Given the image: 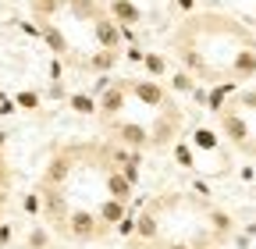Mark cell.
I'll use <instances>...</instances> for the list:
<instances>
[{"instance_id":"obj_11","label":"cell","mask_w":256,"mask_h":249,"mask_svg":"<svg viewBox=\"0 0 256 249\" xmlns=\"http://www.w3.org/2000/svg\"><path fill=\"white\" fill-rule=\"evenodd\" d=\"M132 238H139V242H156L160 238V210L153 203L136 214V235Z\"/></svg>"},{"instance_id":"obj_5","label":"cell","mask_w":256,"mask_h":249,"mask_svg":"<svg viewBox=\"0 0 256 249\" xmlns=\"http://www.w3.org/2000/svg\"><path fill=\"white\" fill-rule=\"evenodd\" d=\"M107 228L100 224V217H96L92 210H72L68 214V238L75 242H92V238H100Z\"/></svg>"},{"instance_id":"obj_41","label":"cell","mask_w":256,"mask_h":249,"mask_svg":"<svg viewBox=\"0 0 256 249\" xmlns=\"http://www.w3.org/2000/svg\"><path fill=\"white\" fill-rule=\"evenodd\" d=\"M0 160H4V157H0Z\"/></svg>"},{"instance_id":"obj_33","label":"cell","mask_w":256,"mask_h":249,"mask_svg":"<svg viewBox=\"0 0 256 249\" xmlns=\"http://www.w3.org/2000/svg\"><path fill=\"white\" fill-rule=\"evenodd\" d=\"M174 8L185 11V14H192V11H196V0H174Z\"/></svg>"},{"instance_id":"obj_14","label":"cell","mask_w":256,"mask_h":249,"mask_svg":"<svg viewBox=\"0 0 256 249\" xmlns=\"http://www.w3.org/2000/svg\"><path fill=\"white\" fill-rule=\"evenodd\" d=\"M121 57H124L121 50H107V46H100V50H92V54H89L86 68H89V72H96V75H110V72H114V64H118Z\"/></svg>"},{"instance_id":"obj_23","label":"cell","mask_w":256,"mask_h":249,"mask_svg":"<svg viewBox=\"0 0 256 249\" xmlns=\"http://www.w3.org/2000/svg\"><path fill=\"white\" fill-rule=\"evenodd\" d=\"M168 89L171 92H192V89H196V75H192V72H174L171 78H168Z\"/></svg>"},{"instance_id":"obj_7","label":"cell","mask_w":256,"mask_h":249,"mask_svg":"<svg viewBox=\"0 0 256 249\" xmlns=\"http://www.w3.org/2000/svg\"><path fill=\"white\" fill-rule=\"evenodd\" d=\"M96 100H100V118H104V124H107V121H114V118L128 107V89H124V78H114V82H110V86H107Z\"/></svg>"},{"instance_id":"obj_13","label":"cell","mask_w":256,"mask_h":249,"mask_svg":"<svg viewBox=\"0 0 256 249\" xmlns=\"http://www.w3.org/2000/svg\"><path fill=\"white\" fill-rule=\"evenodd\" d=\"M40 36H43V43H46L57 57H68V54H72V40L64 36L54 22H40Z\"/></svg>"},{"instance_id":"obj_12","label":"cell","mask_w":256,"mask_h":249,"mask_svg":"<svg viewBox=\"0 0 256 249\" xmlns=\"http://www.w3.org/2000/svg\"><path fill=\"white\" fill-rule=\"evenodd\" d=\"M72 171H75V157L72 153H57V157H50V164L43 171V185H64L72 178Z\"/></svg>"},{"instance_id":"obj_6","label":"cell","mask_w":256,"mask_h":249,"mask_svg":"<svg viewBox=\"0 0 256 249\" xmlns=\"http://www.w3.org/2000/svg\"><path fill=\"white\" fill-rule=\"evenodd\" d=\"M110 132L118 142H124L128 150H150V124H139V121H107Z\"/></svg>"},{"instance_id":"obj_8","label":"cell","mask_w":256,"mask_h":249,"mask_svg":"<svg viewBox=\"0 0 256 249\" xmlns=\"http://www.w3.org/2000/svg\"><path fill=\"white\" fill-rule=\"evenodd\" d=\"M100 174H104V189H107V196H114V200H124V203H132V196H136V185L128 182L124 174H121V168L118 164H110V160H100Z\"/></svg>"},{"instance_id":"obj_18","label":"cell","mask_w":256,"mask_h":249,"mask_svg":"<svg viewBox=\"0 0 256 249\" xmlns=\"http://www.w3.org/2000/svg\"><path fill=\"white\" fill-rule=\"evenodd\" d=\"M188 142L196 146V150H203V153H217V150H220V132H214V128H206V124H200V128L188 132Z\"/></svg>"},{"instance_id":"obj_32","label":"cell","mask_w":256,"mask_h":249,"mask_svg":"<svg viewBox=\"0 0 256 249\" xmlns=\"http://www.w3.org/2000/svg\"><path fill=\"white\" fill-rule=\"evenodd\" d=\"M188 96H192V100H196V104H203V107H206V86H196V89H192V92H188Z\"/></svg>"},{"instance_id":"obj_20","label":"cell","mask_w":256,"mask_h":249,"mask_svg":"<svg viewBox=\"0 0 256 249\" xmlns=\"http://www.w3.org/2000/svg\"><path fill=\"white\" fill-rule=\"evenodd\" d=\"M68 107H72L75 114H82V118L100 114V100H96L92 92H75V96H68Z\"/></svg>"},{"instance_id":"obj_16","label":"cell","mask_w":256,"mask_h":249,"mask_svg":"<svg viewBox=\"0 0 256 249\" xmlns=\"http://www.w3.org/2000/svg\"><path fill=\"white\" fill-rule=\"evenodd\" d=\"M124 214H128V203H124V200H114V196H107L100 206H96V217H100V224H104L107 232H110V228L121 221Z\"/></svg>"},{"instance_id":"obj_31","label":"cell","mask_w":256,"mask_h":249,"mask_svg":"<svg viewBox=\"0 0 256 249\" xmlns=\"http://www.w3.org/2000/svg\"><path fill=\"white\" fill-rule=\"evenodd\" d=\"M238 178H242V182H256V168H252V164H242V168H238Z\"/></svg>"},{"instance_id":"obj_28","label":"cell","mask_w":256,"mask_h":249,"mask_svg":"<svg viewBox=\"0 0 256 249\" xmlns=\"http://www.w3.org/2000/svg\"><path fill=\"white\" fill-rule=\"evenodd\" d=\"M40 210H43V196H40V192H28V196H25V214L36 217Z\"/></svg>"},{"instance_id":"obj_9","label":"cell","mask_w":256,"mask_h":249,"mask_svg":"<svg viewBox=\"0 0 256 249\" xmlns=\"http://www.w3.org/2000/svg\"><path fill=\"white\" fill-rule=\"evenodd\" d=\"M92 40H96V46L121 50V46H124V40H121V22L110 18L107 11H104V14H96V18H92Z\"/></svg>"},{"instance_id":"obj_21","label":"cell","mask_w":256,"mask_h":249,"mask_svg":"<svg viewBox=\"0 0 256 249\" xmlns=\"http://www.w3.org/2000/svg\"><path fill=\"white\" fill-rule=\"evenodd\" d=\"M142 68H146V75H150V78H164V75H168V57L160 54V50H146Z\"/></svg>"},{"instance_id":"obj_2","label":"cell","mask_w":256,"mask_h":249,"mask_svg":"<svg viewBox=\"0 0 256 249\" xmlns=\"http://www.w3.org/2000/svg\"><path fill=\"white\" fill-rule=\"evenodd\" d=\"M178 128H182V110H178V104H168L164 110H156V121L150 124V150H156V153L171 150L174 139H178Z\"/></svg>"},{"instance_id":"obj_1","label":"cell","mask_w":256,"mask_h":249,"mask_svg":"<svg viewBox=\"0 0 256 249\" xmlns=\"http://www.w3.org/2000/svg\"><path fill=\"white\" fill-rule=\"evenodd\" d=\"M217 124H220V136L228 139L232 150L246 153V157L256 153V132H252V124H249V114L238 104H224V110L217 114Z\"/></svg>"},{"instance_id":"obj_19","label":"cell","mask_w":256,"mask_h":249,"mask_svg":"<svg viewBox=\"0 0 256 249\" xmlns=\"http://www.w3.org/2000/svg\"><path fill=\"white\" fill-rule=\"evenodd\" d=\"M171 157H174V164H178V168L192 171V168H196V146H192L188 139H174V146H171Z\"/></svg>"},{"instance_id":"obj_17","label":"cell","mask_w":256,"mask_h":249,"mask_svg":"<svg viewBox=\"0 0 256 249\" xmlns=\"http://www.w3.org/2000/svg\"><path fill=\"white\" fill-rule=\"evenodd\" d=\"M206 221H210V235H214V242H224V238L235 232V221H232V214H228V210L210 206V210H206Z\"/></svg>"},{"instance_id":"obj_3","label":"cell","mask_w":256,"mask_h":249,"mask_svg":"<svg viewBox=\"0 0 256 249\" xmlns=\"http://www.w3.org/2000/svg\"><path fill=\"white\" fill-rule=\"evenodd\" d=\"M40 196H43V217L50 221V228H57L60 235H68V214H72L68 192H64L60 185H43Z\"/></svg>"},{"instance_id":"obj_37","label":"cell","mask_w":256,"mask_h":249,"mask_svg":"<svg viewBox=\"0 0 256 249\" xmlns=\"http://www.w3.org/2000/svg\"><path fill=\"white\" fill-rule=\"evenodd\" d=\"M235 246H238V249H249V235H246V232H242V235H235Z\"/></svg>"},{"instance_id":"obj_34","label":"cell","mask_w":256,"mask_h":249,"mask_svg":"<svg viewBox=\"0 0 256 249\" xmlns=\"http://www.w3.org/2000/svg\"><path fill=\"white\" fill-rule=\"evenodd\" d=\"M14 107H18V104H14V100H8V96H0V114H11V110H14Z\"/></svg>"},{"instance_id":"obj_30","label":"cell","mask_w":256,"mask_h":249,"mask_svg":"<svg viewBox=\"0 0 256 249\" xmlns=\"http://www.w3.org/2000/svg\"><path fill=\"white\" fill-rule=\"evenodd\" d=\"M121 40H124V46H128V43H139V40H136V25H121Z\"/></svg>"},{"instance_id":"obj_39","label":"cell","mask_w":256,"mask_h":249,"mask_svg":"<svg viewBox=\"0 0 256 249\" xmlns=\"http://www.w3.org/2000/svg\"><path fill=\"white\" fill-rule=\"evenodd\" d=\"M206 249H224V242H214V246H206Z\"/></svg>"},{"instance_id":"obj_15","label":"cell","mask_w":256,"mask_h":249,"mask_svg":"<svg viewBox=\"0 0 256 249\" xmlns=\"http://www.w3.org/2000/svg\"><path fill=\"white\" fill-rule=\"evenodd\" d=\"M107 14L118 18L121 25H139L142 22V11L136 0H107Z\"/></svg>"},{"instance_id":"obj_22","label":"cell","mask_w":256,"mask_h":249,"mask_svg":"<svg viewBox=\"0 0 256 249\" xmlns=\"http://www.w3.org/2000/svg\"><path fill=\"white\" fill-rule=\"evenodd\" d=\"M60 8H68V0H32V14H36V22H50Z\"/></svg>"},{"instance_id":"obj_38","label":"cell","mask_w":256,"mask_h":249,"mask_svg":"<svg viewBox=\"0 0 256 249\" xmlns=\"http://www.w3.org/2000/svg\"><path fill=\"white\" fill-rule=\"evenodd\" d=\"M8 185V168H4V160H0V189Z\"/></svg>"},{"instance_id":"obj_26","label":"cell","mask_w":256,"mask_h":249,"mask_svg":"<svg viewBox=\"0 0 256 249\" xmlns=\"http://www.w3.org/2000/svg\"><path fill=\"white\" fill-rule=\"evenodd\" d=\"M46 242H50L46 228H32V235H28V249H43Z\"/></svg>"},{"instance_id":"obj_35","label":"cell","mask_w":256,"mask_h":249,"mask_svg":"<svg viewBox=\"0 0 256 249\" xmlns=\"http://www.w3.org/2000/svg\"><path fill=\"white\" fill-rule=\"evenodd\" d=\"M50 78H54V86H60V64H57V60L50 64Z\"/></svg>"},{"instance_id":"obj_10","label":"cell","mask_w":256,"mask_h":249,"mask_svg":"<svg viewBox=\"0 0 256 249\" xmlns=\"http://www.w3.org/2000/svg\"><path fill=\"white\" fill-rule=\"evenodd\" d=\"M228 78H238V82L256 78V43H246V46H238V50L232 54V60H228Z\"/></svg>"},{"instance_id":"obj_24","label":"cell","mask_w":256,"mask_h":249,"mask_svg":"<svg viewBox=\"0 0 256 249\" xmlns=\"http://www.w3.org/2000/svg\"><path fill=\"white\" fill-rule=\"evenodd\" d=\"M14 104L22 107V110H40V92H18V96H14Z\"/></svg>"},{"instance_id":"obj_27","label":"cell","mask_w":256,"mask_h":249,"mask_svg":"<svg viewBox=\"0 0 256 249\" xmlns=\"http://www.w3.org/2000/svg\"><path fill=\"white\" fill-rule=\"evenodd\" d=\"M188 192H192V196H196V200H203V203H206V200H210V182H203V178H196V182H192V189H188Z\"/></svg>"},{"instance_id":"obj_29","label":"cell","mask_w":256,"mask_h":249,"mask_svg":"<svg viewBox=\"0 0 256 249\" xmlns=\"http://www.w3.org/2000/svg\"><path fill=\"white\" fill-rule=\"evenodd\" d=\"M110 82H114L110 75H100V78H96V82H92V96H100V92H104V89H107Z\"/></svg>"},{"instance_id":"obj_36","label":"cell","mask_w":256,"mask_h":249,"mask_svg":"<svg viewBox=\"0 0 256 249\" xmlns=\"http://www.w3.org/2000/svg\"><path fill=\"white\" fill-rule=\"evenodd\" d=\"M8 238H11V224H4V228H0V249L8 246Z\"/></svg>"},{"instance_id":"obj_4","label":"cell","mask_w":256,"mask_h":249,"mask_svg":"<svg viewBox=\"0 0 256 249\" xmlns=\"http://www.w3.org/2000/svg\"><path fill=\"white\" fill-rule=\"evenodd\" d=\"M124 89H128V96H136L142 107H150V110H164L168 104H174L171 100V92L160 86L156 78H124Z\"/></svg>"},{"instance_id":"obj_40","label":"cell","mask_w":256,"mask_h":249,"mask_svg":"<svg viewBox=\"0 0 256 249\" xmlns=\"http://www.w3.org/2000/svg\"><path fill=\"white\" fill-rule=\"evenodd\" d=\"M252 32H256V18H252Z\"/></svg>"},{"instance_id":"obj_25","label":"cell","mask_w":256,"mask_h":249,"mask_svg":"<svg viewBox=\"0 0 256 249\" xmlns=\"http://www.w3.org/2000/svg\"><path fill=\"white\" fill-rule=\"evenodd\" d=\"M124 60H128V64H142V60H146V50H142L139 43H128V50H124Z\"/></svg>"}]
</instances>
